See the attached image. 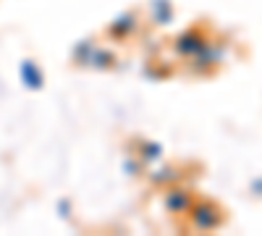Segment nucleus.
Returning a JSON list of instances; mask_svg holds the SVG:
<instances>
[{"label": "nucleus", "mask_w": 262, "mask_h": 236, "mask_svg": "<svg viewBox=\"0 0 262 236\" xmlns=\"http://www.w3.org/2000/svg\"><path fill=\"white\" fill-rule=\"evenodd\" d=\"M165 207L170 212H184L191 207V197H189V191L184 189H170L168 191V197H165Z\"/></svg>", "instance_id": "nucleus-4"}, {"label": "nucleus", "mask_w": 262, "mask_h": 236, "mask_svg": "<svg viewBox=\"0 0 262 236\" xmlns=\"http://www.w3.org/2000/svg\"><path fill=\"white\" fill-rule=\"evenodd\" d=\"M92 53H95L92 42H79V48L74 50V60L76 63H90L92 60Z\"/></svg>", "instance_id": "nucleus-8"}, {"label": "nucleus", "mask_w": 262, "mask_h": 236, "mask_svg": "<svg viewBox=\"0 0 262 236\" xmlns=\"http://www.w3.org/2000/svg\"><path fill=\"white\" fill-rule=\"evenodd\" d=\"M126 168H128V174H137V168H139V165H137L134 160H128V163H126Z\"/></svg>", "instance_id": "nucleus-11"}, {"label": "nucleus", "mask_w": 262, "mask_h": 236, "mask_svg": "<svg viewBox=\"0 0 262 236\" xmlns=\"http://www.w3.org/2000/svg\"><path fill=\"white\" fill-rule=\"evenodd\" d=\"M18 74H21V81H24L29 90H39L42 84H45V76H42V71L37 69V63H32V60H24V63H21Z\"/></svg>", "instance_id": "nucleus-3"}, {"label": "nucleus", "mask_w": 262, "mask_h": 236, "mask_svg": "<svg viewBox=\"0 0 262 236\" xmlns=\"http://www.w3.org/2000/svg\"><path fill=\"white\" fill-rule=\"evenodd\" d=\"M90 63H92L95 69H111V66H113V53H107V50H95Z\"/></svg>", "instance_id": "nucleus-7"}, {"label": "nucleus", "mask_w": 262, "mask_h": 236, "mask_svg": "<svg viewBox=\"0 0 262 236\" xmlns=\"http://www.w3.org/2000/svg\"><path fill=\"white\" fill-rule=\"evenodd\" d=\"M131 29H134V16H131V13H126V16H118V18L113 21L111 34H116V37H123V34H128Z\"/></svg>", "instance_id": "nucleus-6"}, {"label": "nucleus", "mask_w": 262, "mask_h": 236, "mask_svg": "<svg viewBox=\"0 0 262 236\" xmlns=\"http://www.w3.org/2000/svg\"><path fill=\"white\" fill-rule=\"evenodd\" d=\"M205 45H207V42L196 34V32H186V34H181V37L176 39V50H179L181 55H196Z\"/></svg>", "instance_id": "nucleus-2"}, {"label": "nucleus", "mask_w": 262, "mask_h": 236, "mask_svg": "<svg viewBox=\"0 0 262 236\" xmlns=\"http://www.w3.org/2000/svg\"><path fill=\"white\" fill-rule=\"evenodd\" d=\"M173 176H176V174H173V168H163L160 174H152V181H168Z\"/></svg>", "instance_id": "nucleus-10"}, {"label": "nucleus", "mask_w": 262, "mask_h": 236, "mask_svg": "<svg viewBox=\"0 0 262 236\" xmlns=\"http://www.w3.org/2000/svg\"><path fill=\"white\" fill-rule=\"evenodd\" d=\"M252 189H254V191H257V195H262V179H257V181H254V184H252Z\"/></svg>", "instance_id": "nucleus-12"}, {"label": "nucleus", "mask_w": 262, "mask_h": 236, "mask_svg": "<svg viewBox=\"0 0 262 236\" xmlns=\"http://www.w3.org/2000/svg\"><path fill=\"white\" fill-rule=\"evenodd\" d=\"M142 158H144V160H158V158H160V144L144 142V144H142Z\"/></svg>", "instance_id": "nucleus-9"}, {"label": "nucleus", "mask_w": 262, "mask_h": 236, "mask_svg": "<svg viewBox=\"0 0 262 236\" xmlns=\"http://www.w3.org/2000/svg\"><path fill=\"white\" fill-rule=\"evenodd\" d=\"M189 212H191V223L196 228L210 231V228L217 226V212H215L212 205H194V207H189Z\"/></svg>", "instance_id": "nucleus-1"}, {"label": "nucleus", "mask_w": 262, "mask_h": 236, "mask_svg": "<svg viewBox=\"0 0 262 236\" xmlns=\"http://www.w3.org/2000/svg\"><path fill=\"white\" fill-rule=\"evenodd\" d=\"M170 16H173V11H170L168 0H155V3H152V18H155L158 24H168Z\"/></svg>", "instance_id": "nucleus-5"}]
</instances>
